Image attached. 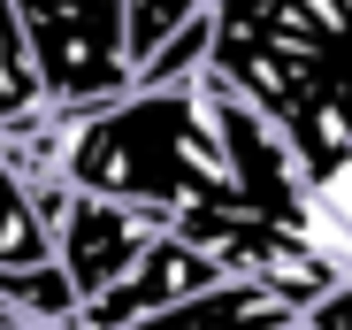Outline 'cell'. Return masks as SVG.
<instances>
[{
  "label": "cell",
  "instance_id": "6",
  "mask_svg": "<svg viewBox=\"0 0 352 330\" xmlns=\"http://www.w3.org/2000/svg\"><path fill=\"white\" fill-rule=\"evenodd\" d=\"M31 261H54V223H46L31 177L0 154V269H31Z\"/></svg>",
  "mask_w": 352,
  "mask_h": 330
},
{
  "label": "cell",
  "instance_id": "2",
  "mask_svg": "<svg viewBox=\"0 0 352 330\" xmlns=\"http://www.w3.org/2000/svg\"><path fill=\"white\" fill-rule=\"evenodd\" d=\"M16 16L31 31L54 107H92V100H115L138 85L123 0H16Z\"/></svg>",
  "mask_w": 352,
  "mask_h": 330
},
{
  "label": "cell",
  "instance_id": "3",
  "mask_svg": "<svg viewBox=\"0 0 352 330\" xmlns=\"http://www.w3.org/2000/svg\"><path fill=\"white\" fill-rule=\"evenodd\" d=\"M38 207H46V223H54V254H62V269L77 277L85 300H100L107 285H123L138 254L176 223V215L161 207H138V200H107V192H77L62 177H38L31 185Z\"/></svg>",
  "mask_w": 352,
  "mask_h": 330
},
{
  "label": "cell",
  "instance_id": "5",
  "mask_svg": "<svg viewBox=\"0 0 352 330\" xmlns=\"http://www.w3.org/2000/svg\"><path fill=\"white\" fill-rule=\"evenodd\" d=\"M299 315L307 307H291L283 292H268L253 277H222V285L176 300V307H161L146 322H123V330H299Z\"/></svg>",
  "mask_w": 352,
  "mask_h": 330
},
{
  "label": "cell",
  "instance_id": "10",
  "mask_svg": "<svg viewBox=\"0 0 352 330\" xmlns=\"http://www.w3.org/2000/svg\"><path fill=\"white\" fill-rule=\"evenodd\" d=\"M299 330H352V285H337L329 300H314V307L299 315Z\"/></svg>",
  "mask_w": 352,
  "mask_h": 330
},
{
  "label": "cell",
  "instance_id": "4",
  "mask_svg": "<svg viewBox=\"0 0 352 330\" xmlns=\"http://www.w3.org/2000/svg\"><path fill=\"white\" fill-rule=\"evenodd\" d=\"M222 277H230V269H222L184 223H168V231L138 254V269H131L123 285H107L100 300H85L77 330H123V322H146V315L192 300V292H207V285H222Z\"/></svg>",
  "mask_w": 352,
  "mask_h": 330
},
{
  "label": "cell",
  "instance_id": "9",
  "mask_svg": "<svg viewBox=\"0 0 352 330\" xmlns=\"http://www.w3.org/2000/svg\"><path fill=\"white\" fill-rule=\"evenodd\" d=\"M207 70H214V8H207L199 23L176 31L153 62L138 70V85H192V77H207Z\"/></svg>",
  "mask_w": 352,
  "mask_h": 330
},
{
  "label": "cell",
  "instance_id": "8",
  "mask_svg": "<svg viewBox=\"0 0 352 330\" xmlns=\"http://www.w3.org/2000/svg\"><path fill=\"white\" fill-rule=\"evenodd\" d=\"M214 8V0H123V23H131V70H146L153 54L184 31V23H199Z\"/></svg>",
  "mask_w": 352,
  "mask_h": 330
},
{
  "label": "cell",
  "instance_id": "1",
  "mask_svg": "<svg viewBox=\"0 0 352 330\" xmlns=\"http://www.w3.org/2000/svg\"><path fill=\"white\" fill-rule=\"evenodd\" d=\"M0 154L38 185L62 177L77 192L138 200L161 215H184L230 192V154H222V116L214 85H131L92 107H38L23 123H0Z\"/></svg>",
  "mask_w": 352,
  "mask_h": 330
},
{
  "label": "cell",
  "instance_id": "7",
  "mask_svg": "<svg viewBox=\"0 0 352 330\" xmlns=\"http://www.w3.org/2000/svg\"><path fill=\"white\" fill-rule=\"evenodd\" d=\"M38 107H46V77H38L31 31L16 16V0H0V123H23Z\"/></svg>",
  "mask_w": 352,
  "mask_h": 330
}]
</instances>
